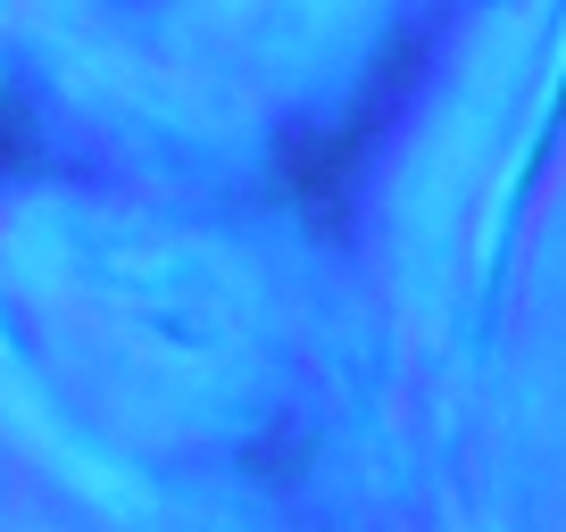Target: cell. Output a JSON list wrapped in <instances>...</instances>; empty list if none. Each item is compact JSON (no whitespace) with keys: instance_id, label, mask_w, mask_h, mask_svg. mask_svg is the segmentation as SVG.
Segmentation results:
<instances>
[{"instance_id":"obj_1","label":"cell","mask_w":566,"mask_h":532,"mask_svg":"<svg viewBox=\"0 0 566 532\" xmlns=\"http://www.w3.org/2000/svg\"><path fill=\"white\" fill-rule=\"evenodd\" d=\"M417 51H424V34L408 25V34L391 42L384 58H375V84H358V100L342 108V117H325V125H292V134L275 142V200H283V209H301L308 225L342 233L358 175H367V159H375V142H384L391 108H400L408 75H417Z\"/></svg>"},{"instance_id":"obj_2","label":"cell","mask_w":566,"mask_h":532,"mask_svg":"<svg viewBox=\"0 0 566 532\" xmlns=\"http://www.w3.org/2000/svg\"><path fill=\"white\" fill-rule=\"evenodd\" d=\"M42 159V125H34V108L18 100V92H0V175H18V167H34Z\"/></svg>"}]
</instances>
